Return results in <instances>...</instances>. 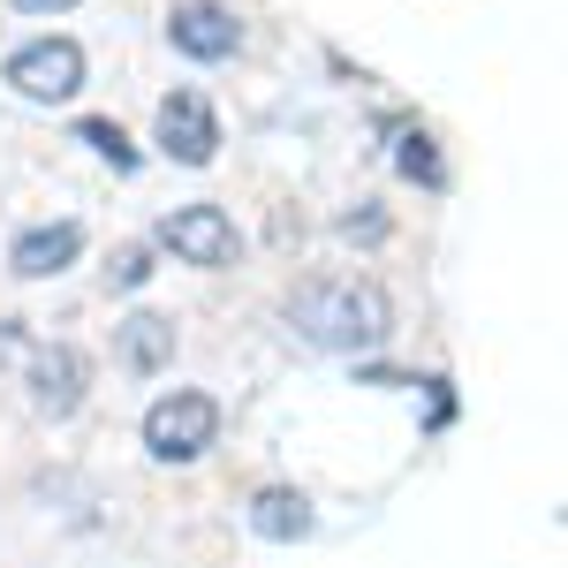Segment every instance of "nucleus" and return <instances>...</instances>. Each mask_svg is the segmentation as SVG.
Here are the masks:
<instances>
[{
	"label": "nucleus",
	"mask_w": 568,
	"mask_h": 568,
	"mask_svg": "<svg viewBox=\"0 0 568 568\" xmlns=\"http://www.w3.org/2000/svg\"><path fill=\"white\" fill-rule=\"evenodd\" d=\"M288 326L304 334L311 349L356 356V349H379V342L394 334V304H387V288H379V281L334 273V281H311V288H296Z\"/></svg>",
	"instance_id": "nucleus-1"
},
{
	"label": "nucleus",
	"mask_w": 568,
	"mask_h": 568,
	"mask_svg": "<svg viewBox=\"0 0 568 568\" xmlns=\"http://www.w3.org/2000/svg\"><path fill=\"white\" fill-rule=\"evenodd\" d=\"M213 439H220V402L213 394L175 387V394H160V402L144 409V447H152V463H197Z\"/></svg>",
	"instance_id": "nucleus-2"
},
{
	"label": "nucleus",
	"mask_w": 568,
	"mask_h": 568,
	"mask_svg": "<svg viewBox=\"0 0 568 568\" xmlns=\"http://www.w3.org/2000/svg\"><path fill=\"white\" fill-rule=\"evenodd\" d=\"M8 91L16 99H31V106H61V99H77L84 91V45L77 39H31L8 53Z\"/></svg>",
	"instance_id": "nucleus-3"
},
{
	"label": "nucleus",
	"mask_w": 568,
	"mask_h": 568,
	"mask_svg": "<svg viewBox=\"0 0 568 568\" xmlns=\"http://www.w3.org/2000/svg\"><path fill=\"white\" fill-rule=\"evenodd\" d=\"M152 136H160V152H168V160H182V168H213V152H220L213 99H205V91H168V99H160Z\"/></svg>",
	"instance_id": "nucleus-4"
},
{
	"label": "nucleus",
	"mask_w": 568,
	"mask_h": 568,
	"mask_svg": "<svg viewBox=\"0 0 568 568\" xmlns=\"http://www.w3.org/2000/svg\"><path fill=\"white\" fill-rule=\"evenodd\" d=\"M160 243H168V251H175L182 265H205V273L235 265V251H243L235 220L220 213V205H175V213L160 220Z\"/></svg>",
	"instance_id": "nucleus-5"
},
{
	"label": "nucleus",
	"mask_w": 568,
	"mask_h": 568,
	"mask_svg": "<svg viewBox=\"0 0 568 568\" xmlns=\"http://www.w3.org/2000/svg\"><path fill=\"white\" fill-rule=\"evenodd\" d=\"M23 379H31V409L39 417H77V402H84V379H91V364H84V349H69V342H31L23 349Z\"/></svg>",
	"instance_id": "nucleus-6"
},
{
	"label": "nucleus",
	"mask_w": 568,
	"mask_h": 568,
	"mask_svg": "<svg viewBox=\"0 0 568 568\" xmlns=\"http://www.w3.org/2000/svg\"><path fill=\"white\" fill-rule=\"evenodd\" d=\"M168 39H175V53H190V61H227V53L243 45V23H235L220 0H182L175 16H168Z\"/></svg>",
	"instance_id": "nucleus-7"
},
{
	"label": "nucleus",
	"mask_w": 568,
	"mask_h": 568,
	"mask_svg": "<svg viewBox=\"0 0 568 568\" xmlns=\"http://www.w3.org/2000/svg\"><path fill=\"white\" fill-rule=\"evenodd\" d=\"M251 530L273 538V546H304L311 530H318V508L296 485H265V493H251Z\"/></svg>",
	"instance_id": "nucleus-8"
},
{
	"label": "nucleus",
	"mask_w": 568,
	"mask_h": 568,
	"mask_svg": "<svg viewBox=\"0 0 568 568\" xmlns=\"http://www.w3.org/2000/svg\"><path fill=\"white\" fill-rule=\"evenodd\" d=\"M84 251V227L77 220H53V227H23L16 235V251H8V273H23V281H45V273H61V265Z\"/></svg>",
	"instance_id": "nucleus-9"
},
{
	"label": "nucleus",
	"mask_w": 568,
	"mask_h": 568,
	"mask_svg": "<svg viewBox=\"0 0 568 568\" xmlns=\"http://www.w3.org/2000/svg\"><path fill=\"white\" fill-rule=\"evenodd\" d=\"M122 364H130V372H160V364H175V318H160V311L122 318Z\"/></svg>",
	"instance_id": "nucleus-10"
},
{
	"label": "nucleus",
	"mask_w": 568,
	"mask_h": 568,
	"mask_svg": "<svg viewBox=\"0 0 568 568\" xmlns=\"http://www.w3.org/2000/svg\"><path fill=\"white\" fill-rule=\"evenodd\" d=\"M394 168H402L409 182H425V190H439V182H447V160H439L433 130H402V144H394Z\"/></svg>",
	"instance_id": "nucleus-11"
},
{
	"label": "nucleus",
	"mask_w": 568,
	"mask_h": 568,
	"mask_svg": "<svg viewBox=\"0 0 568 568\" xmlns=\"http://www.w3.org/2000/svg\"><path fill=\"white\" fill-rule=\"evenodd\" d=\"M77 136H84V144H91V152H99V160H114L122 175H130V168H136V144H130V136H122V122H99V114H84V122H77Z\"/></svg>",
	"instance_id": "nucleus-12"
},
{
	"label": "nucleus",
	"mask_w": 568,
	"mask_h": 568,
	"mask_svg": "<svg viewBox=\"0 0 568 568\" xmlns=\"http://www.w3.org/2000/svg\"><path fill=\"white\" fill-rule=\"evenodd\" d=\"M106 281H114V288H144V281H152V251H144V243H130L122 258L106 265Z\"/></svg>",
	"instance_id": "nucleus-13"
},
{
	"label": "nucleus",
	"mask_w": 568,
	"mask_h": 568,
	"mask_svg": "<svg viewBox=\"0 0 568 568\" xmlns=\"http://www.w3.org/2000/svg\"><path fill=\"white\" fill-rule=\"evenodd\" d=\"M23 349H31V334H23L16 318H0V356H23Z\"/></svg>",
	"instance_id": "nucleus-14"
},
{
	"label": "nucleus",
	"mask_w": 568,
	"mask_h": 568,
	"mask_svg": "<svg viewBox=\"0 0 568 568\" xmlns=\"http://www.w3.org/2000/svg\"><path fill=\"white\" fill-rule=\"evenodd\" d=\"M23 16H61V8H77V0H16Z\"/></svg>",
	"instance_id": "nucleus-15"
}]
</instances>
